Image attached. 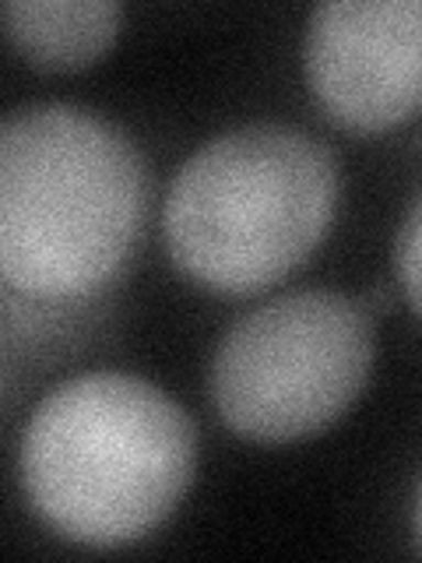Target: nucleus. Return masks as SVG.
Masks as SVG:
<instances>
[{
    "instance_id": "f257e3e1",
    "label": "nucleus",
    "mask_w": 422,
    "mask_h": 563,
    "mask_svg": "<svg viewBox=\"0 0 422 563\" xmlns=\"http://www.w3.org/2000/svg\"><path fill=\"white\" fill-rule=\"evenodd\" d=\"M148 211V169L116 123L32 102L0 128V268L32 299H85L127 264Z\"/></svg>"
},
{
    "instance_id": "f03ea898",
    "label": "nucleus",
    "mask_w": 422,
    "mask_h": 563,
    "mask_svg": "<svg viewBox=\"0 0 422 563\" xmlns=\"http://www.w3.org/2000/svg\"><path fill=\"white\" fill-rule=\"evenodd\" d=\"M198 465L190 416L155 384L96 369L35 405L18 451L32 510L81 545H127L163 525Z\"/></svg>"
},
{
    "instance_id": "7ed1b4c3",
    "label": "nucleus",
    "mask_w": 422,
    "mask_h": 563,
    "mask_svg": "<svg viewBox=\"0 0 422 563\" xmlns=\"http://www.w3.org/2000/svg\"><path fill=\"white\" fill-rule=\"evenodd\" d=\"M338 163L289 123H246L193 152L166 198L176 268L222 296L275 286L324 240Z\"/></svg>"
},
{
    "instance_id": "20e7f679",
    "label": "nucleus",
    "mask_w": 422,
    "mask_h": 563,
    "mask_svg": "<svg viewBox=\"0 0 422 563\" xmlns=\"http://www.w3.org/2000/svg\"><path fill=\"white\" fill-rule=\"evenodd\" d=\"M374 321L359 296L296 289L243 313L211 363V401L225 427L257 444L321 433L369 380Z\"/></svg>"
},
{
    "instance_id": "39448f33",
    "label": "nucleus",
    "mask_w": 422,
    "mask_h": 563,
    "mask_svg": "<svg viewBox=\"0 0 422 563\" xmlns=\"http://www.w3.org/2000/svg\"><path fill=\"white\" fill-rule=\"evenodd\" d=\"M313 96L348 131H387L422 110V0H327L307 22Z\"/></svg>"
},
{
    "instance_id": "423d86ee",
    "label": "nucleus",
    "mask_w": 422,
    "mask_h": 563,
    "mask_svg": "<svg viewBox=\"0 0 422 563\" xmlns=\"http://www.w3.org/2000/svg\"><path fill=\"white\" fill-rule=\"evenodd\" d=\"M123 4L116 0H8L4 25L18 53L43 70L92 64L116 40Z\"/></svg>"
},
{
    "instance_id": "0eeeda50",
    "label": "nucleus",
    "mask_w": 422,
    "mask_h": 563,
    "mask_svg": "<svg viewBox=\"0 0 422 563\" xmlns=\"http://www.w3.org/2000/svg\"><path fill=\"white\" fill-rule=\"evenodd\" d=\"M398 275L409 303L422 317V198L415 201L412 216L404 219L401 236H398Z\"/></svg>"
},
{
    "instance_id": "6e6552de",
    "label": "nucleus",
    "mask_w": 422,
    "mask_h": 563,
    "mask_svg": "<svg viewBox=\"0 0 422 563\" xmlns=\"http://www.w3.org/2000/svg\"><path fill=\"white\" fill-rule=\"evenodd\" d=\"M359 303H363L369 313H374V317H384L387 310H391V289H387L384 282H380V286L366 289V292L359 296Z\"/></svg>"
},
{
    "instance_id": "1a4fd4ad",
    "label": "nucleus",
    "mask_w": 422,
    "mask_h": 563,
    "mask_svg": "<svg viewBox=\"0 0 422 563\" xmlns=\"http://www.w3.org/2000/svg\"><path fill=\"white\" fill-rule=\"evenodd\" d=\"M415 536H419V545H422V486H419V497H415Z\"/></svg>"
}]
</instances>
